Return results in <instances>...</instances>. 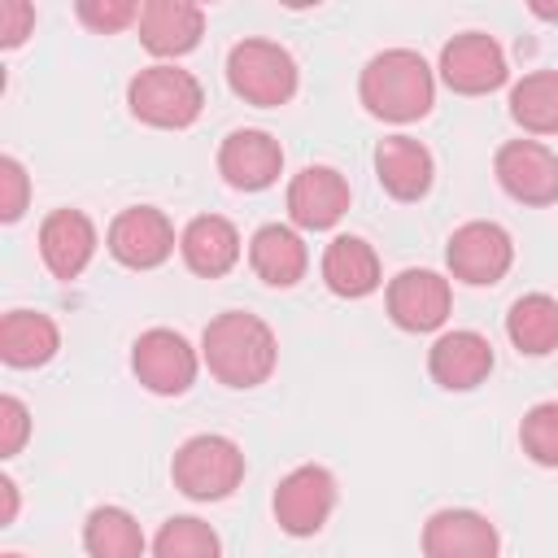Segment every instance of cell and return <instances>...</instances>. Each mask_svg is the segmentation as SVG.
<instances>
[{
  "label": "cell",
  "instance_id": "1",
  "mask_svg": "<svg viewBox=\"0 0 558 558\" xmlns=\"http://www.w3.org/2000/svg\"><path fill=\"white\" fill-rule=\"evenodd\" d=\"M201 362L227 388H257L279 366V340L266 318L248 310H222L201 331Z\"/></svg>",
  "mask_w": 558,
  "mask_h": 558
},
{
  "label": "cell",
  "instance_id": "2",
  "mask_svg": "<svg viewBox=\"0 0 558 558\" xmlns=\"http://www.w3.org/2000/svg\"><path fill=\"white\" fill-rule=\"evenodd\" d=\"M357 100L379 122H418L436 105V70L414 48H384L362 65Z\"/></svg>",
  "mask_w": 558,
  "mask_h": 558
},
{
  "label": "cell",
  "instance_id": "3",
  "mask_svg": "<svg viewBox=\"0 0 558 558\" xmlns=\"http://www.w3.org/2000/svg\"><path fill=\"white\" fill-rule=\"evenodd\" d=\"M126 105L131 113L144 122V126H157V131H183L201 118L205 109V87L192 70L183 65H170V61H157V65H144L131 83H126Z\"/></svg>",
  "mask_w": 558,
  "mask_h": 558
},
{
  "label": "cell",
  "instance_id": "4",
  "mask_svg": "<svg viewBox=\"0 0 558 558\" xmlns=\"http://www.w3.org/2000/svg\"><path fill=\"white\" fill-rule=\"evenodd\" d=\"M227 87L244 100V105H257V109H279L296 96L301 87V70H296V57L275 44V39H240L231 52H227Z\"/></svg>",
  "mask_w": 558,
  "mask_h": 558
},
{
  "label": "cell",
  "instance_id": "5",
  "mask_svg": "<svg viewBox=\"0 0 558 558\" xmlns=\"http://www.w3.org/2000/svg\"><path fill=\"white\" fill-rule=\"evenodd\" d=\"M170 480L192 501H222L244 484V449L222 432L187 436L170 458Z\"/></svg>",
  "mask_w": 558,
  "mask_h": 558
},
{
  "label": "cell",
  "instance_id": "6",
  "mask_svg": "<svg viewBox=\"0 0 558 558\" xmlns=\"http://www.w3.org/2000/svg\"><path fill=\"white\" fill-rule=\"evenodd\" d=\"M131 371H135V379L148 392H157V397H183L196 384L201 353L187 344L183 331H174V327H148L131 344Z\"/></svg>",
  "mask_w": 558,
  "mask_h": 558
},
{
  "label": "cell",
  "instance_id": "7",
  "mask_svg": "<svg viewBox=\"0 0 558 558\" xmlns=\"http://www.w3.org/2000/svg\"><path fill=\"white\" fill-rule=\"evenodd\" d=\"M445 266H449V275L458 283L493 288L514 266V240H510V231L501 222H488V218L462 222L445 244Z\"/></svg>",
  "mask_w": 558,
  "mask_h": 558
},
{
  "label": "cell",
  "instance_id": "8",
  "mask_svg": "<svg viewBox=\"0 0 558 558\" xmlns=\"http://www.w3.org/2000/svg\"><path fill=\"white\" fill-rule=\"evenodd\" d=\"M270 510H275V523L288 536H314V532H323V523L336 510V475L327 466H318V462L292 466L275 484Z\"/></svg>",
  "mask_w": 558,
  "mask_h": 558
},
{
  "label": "cell",
  "instance_id": "9",
  "mask_svg": "<svg viewBox=\"0 0 558 558\" xmlns=\"http://www.w3.org/2000/svg\"><path fill=\"white\" fill-rule=\"evenodd\" d=\"M436 74L458 96H488L510 78V65H506V52H501V44L493 35L462 31L440 48Z\"/></svg>",
  "mask_w": 558,
  "mask_h": 558
},
{
  "label": "cell",
  "instance_id": "10",
  "mask_svg": "<svg viewBox=\"0 0 558 558\" xmlns=\"http://www.w3.org/2000/svg\"><path fill=\"white\" fill-rule=\"evenodd\" d=\"M493 174L501 192L519 205L545 209L558 201V153L541 140H506L493 157Z\"/></svg>",
  "mask_w": 558,
  "mask_h": 558
},
{
  "label": "cell",
  "instance_id": "11",
  "mask_svg": "<svg viewBox=\"0 0 558 558\" xmlns=\"http://www.w3.org/2000/svg\"><path fill=\"white\" fill-rule=\"evenodd\" d=\"M105 248L126 270H157L174 253V222L157 205H131L109 222Z\"/></svg>",
  "mask_w": 558,
  "mask_h": 558
},
{
  "label": "cell",
  "instance_id": "12",
  "mask_svg": "<svg viewBox=\"0 0 558 558\" xmlns=\"http://www.w3.org/2000/svg\"><path fill=\"white\" fill-rule=\"evenodd\" d=\"M384 305H388V318L410 331V336H423V331H440L449 310H453V288L445 275L436 270H423V266H410L401 275L388 279V292H384Z\"/></svg>",
  "mask_w": 558,
  "mask_h": 558
},
{
  "label": "cell",
  "instance_id": "13",
  "mask_svg": "<svg viewBox=\"0 0 558 558\" xmlns=\"http://www.w3.org/2000/svg\"><path fill=\"white\" fill-rule=\"evenodd\" d=\"M349 179L336 166H305L288 183V218L296 231H331L349 214Z\"/></svg>",
  "mask_w": 558,
  "mask_h": 558
},
{
  "label": "cell",
  "instance_id": "14",
  "mask_svg": "<svg viewBox=\"0 0 558 558\" xmlns=\"http://www.w3.org/2000/svg\"><path fill=\"white\" fill-rule=\"evenodd\" d=\"M218 174L235 192H266L283 174V148L270 131L240 126L218 144Z\"/></svg>",
  "mask_w": 558,
  "mask_h": 558
},
{
  "label": "cell",
  "instance_id": "15",
  "mask_svg": "<svg viewBox=\"0 0 558 558\" xmlns=\"http://www.w3.org/2000/svg\"><path fill=\"white\" fill-rule=\"evenodd\" d=\"M427 371L445 392H471L493 375V344L471 327L440 331L427 349Z\"/></svg>",
  "mask_w": 558,
  "mask_h": 558
},
{
  "label": "cell",
  "instance_id": "16",
  "mask_svg": "<svg viewBox=\"0 0 558 558\" xmlns=\"http://www.w3.org/2000/svg\"><path fill=\"white\" fill-rule=\"evenodd\" d=\"M501 536L480 510L445 506L423 523V558H497Z\"/></svg>",
  "mask_w": 558,
  "mask_h": 558
},
{
  "label": "cell",
  "instance_id": "17",
  "mask_svg": "<svg viewBox=\"0 0 558 558\" xmlns=\"http://www.w3.org/2000/svg\"><path fill=\"white\" fill-rule=\"evenodd\" d=\"M96 222L83 209H52L39 222V257L52 270V279H78L96 257Z\"/></svg>",
  "mask_w": 558,
  "mask_h": 558
},
{
  "label": "cell",
  "instance_id": "18",
  "mask_svg": "<svg viewBox=\"0 0 558 558\" xmlns=\"http://www.w3.org/2000/svg\"><path fill=\"white\" fill-rule=\"evenodd\" d=\"M375 179L392 201L410 205L432 192L436 161H432L427 144H418L414 135H384L375 144Z\"/></svg>",
  "mask_w": 558,
  "mask_h": 558
},
{
  "label": "cell",
  "instance_id": "19",
  "mask_svg": "<svg viewBox=\"0 0 558 558\" xmlns=\"http://www.w3.org/2000/svg\"><path fill=\"white\" fill-rule=\"evenodd\" d=\"M205 35V9L192 0H148L140 13V44L170 61V57H187Z\"/></svg>",
  "mask_w": 558,
  "mask_h": 558
},
{
  "label": "cell",
  "instance_id": "20",
  "mask_svg": "<svg viewBox=\"0 0 558 558\" xmlns=\"http://www.w3.org/2000/svg\"><path fill=\"white\" fill-rule=\"evenodd\" d=\"M248 266L270 288H296L305 279V270H310V248H305V240H301L296 227L266 222L248 240Z\"/></svg>",
  "mask_w": 558,
  "mask_h": 558
},
{
  "label": "cell",
  "instance_id": "21",
  "mask_svg": "<svg viewBox=\"0 0 558 558\" xmlns=\"http://www.w3.org/2000/svg\"><path fill=\"white\" fill-rule=\"evenodd\" d=\"M318 270H323L327 292L344 296V301H362V296H371L384 283L379 253L362 235H331V244L323 248Z\"/></svg>",
  "mask_w": 558,
  "mask_h": 558
},
{
  "label": "cell",
  "instance_id": "22",
  "mask_svg": "<svg viewBox=\"0 0 558 558\" xmlns=\"http://www.w3.org/2000/svg\"><path fill=\"white\" fill-rule=\"evenodd\" d=\"M183 266L201 279H222L240 262V231L222 214H196L179 235Z\"/></svg>",
  "mask_w": 558,
  "mask_h": 558
},
{
  "label": "cell",
  "instance_id": "23",
  "mask_svg": "<svg viewBox=\"0 0 558 558\" xmlns=\"http://www.w3.org/2000/svg\"><path fill=\"white\" fill-rule=\"evenodd\" d=\"M61 349V331L39 310H9L0 318V362L13 371H35L52 362Z\"/></svg>",
  "mask_w": 558,
  "mask_h": 558
},
{
  "label": "cell",
  "instance_id": "24",
  "mask_svg": "<svg viewBox=\"0 0 558 558\" xmlns=\"http://www.w3.org/2000/svg\"><path fill=\"white\" fill-rule=\"evenodd\" d=\"M506 336L527 357L554 353L558 349V301L549 292H523L506 314Z\"/></svg>",
  "mask_w": 558,
  "mask_h": 558
},
{
  "label": "cell",
  "instance_id": "25",
  "mask_svg": "<svg viewBox=\"0 0 558 558\" xmlns=\"http://www.w3.org/2000/svg\"><path fill=\"white\" fill-rule=\"evenodd\" d=\"M144 527L122 506H96L83 519V549L92 558H144Z\"/></svg>",
  "mask_w": 558,
  "mask_h": 558
},
{
  "label": "cell",
  "instance_id": "26",
  "mask_svg": "<svg viewBox=\"0 0 558 558\" xmlns=\"http://www.w3.org/2000/svg\"><path fill=\"white\" fill-rule=\"evenodd\" d=\"M510 118L527 135H558V70H532L510 87Z\"/></svg>",
  "mask_w": 558,
  "mask_h": 558
},
{
  "label": "cell",
  "instance_id": "27",
  "mask_svg": "<svg viewBox=\"0 0 558 558\" xmlns=\"http://www.w3.org/2000/svg\"><path fill=\"white\" fill-rule=\"evenodd\" d=\"M153 558H222L218 532L196 514H174L153 536Z\"/></svg>",
  "mask_w": 558,
  "mask_h": 558
},
{
  "label": "cell",
  "instance_id": "28",
  "mask_svg": "<svg viewBox=\"0 0 558 558\" xmlns=\"http://www.w3.org/2000/svg\"><path fill=\"white\" fill-rule=\"evenodd\" d=\"M519 445L536 466H558V401H536L523 414Z\"/></svg>",
  "mask_w": 558,
  "mask_h": 558
},
{
  "label": "cell",
  "instance_id": "29",
  "mask_svg": "<svg viewBox=\"0 0 558 558\" xmlns=\"http://www.w3.org/2000/svg\"><path fill=\"white\" fill-rule=\"evenodd\" d=\"M74 13H78V22L92 26L96 35H118V31H126L131 22L140 26L144 4H135V0H78Z\"/></svg>",
  "mask_w": 558,
  "mask_h": 558
},
{
  "label": "cell",
  "instance_id": "30",
  "mask_svg": "<svg viewBox=\"0 0 558 558\" xmlns=\"http://www.w3.org/2000/svg\"><path fill=\"white\" fill-rule=\"evenodd\" d=\"M31 201V174L17 157H0V222H17Z\"/></svg>",
  "mask_w": 558,
  "mask_h": 558
},
{
  "label": "cell",
  "instance_id": "31",
  "mask_svg": "<svg viewBox=\"0 0 558 558\" xmlns=\"http://www.w3.org/2000/svg\"><path fill=\"white\" fill-rule=\"evenodd\" d=\"M26 436H31V410H26L22 397L4 392V397H0V458L22 453Z\"/></svg>",
  "mask_w": 558,
  "mask_h": 558
},
{
  "label": "cell",
  "instance_id": "32",
  "mask_svg": "<svg viewBox=\"0 0 558 558\" xmlns=\"http://www.w3.org/2000/svg\"><path fill=\"white\" fill-rule=\"evenodd\" d=\"M31 31H35V4H26V0H4V4H0V48L26 44Z\"/></svg>",
  "mask_w": 558,
  "mask_h": 558
},
{
  "label": "cell",
  "instance_id": "33",
  "mask_svg": "<svg viewBox=\"0 0 558 558\" xmlns=\"http://www.w3.org/2000/svg\"><path fill=\"white\" fill-rule=\"evenodd\" d=\"M0 497H4V510H0V527H9L17 519V484L9 475H0Z\"/></svg>",
  "mask_w": 558,
  "mask_h": 558
},
{
  "label": "cell",
  "instance_id": "34",
  "mask_svg": "<svg viewBox=\"0 0 558 558\" xmlns=\"http://www.w3.org/2000/svg\"><path fill=\"white\" fill-rule=\"evenodd\" d=\"M532 13H536V17H549V22H558V4H541V0H532Z\"/></svg>",
  "mask_w": 558,
  "mask_h": 558
},
{
  "label": "cell",
  "instance_id": "35",
  "mask_svg": "<svg viewBox=\"0 0 558 558\" xmlns=\"http://www.w3.org/2000/svg\"><path fill=\"white\" fill-rule=\"evenodd\" d=\"M0 558H22V554H13V549H9V554H0Z\"/></svg>",
  "mask_w": 558,
  "mask_h": 558
}]
</instances>
